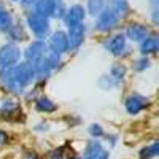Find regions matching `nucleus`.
Masks as SVG:
<instances>
[{
  "mask_svg": "<svg viewBox=\"0 0 159 159\" xmlns=\"http://www.w3.org/2000/svg\"><path fill=\"white\" fill-rule=\"evenodd\" d=\"M22 159H42V157H40L37 153H34V151H27V153L24 154Z\"/></svg>",
  "mask_w": 159,
  "mask_h": 159,
  "instance_id": "33",
  "label": "nucleus"
},
{
  "mask_svg": "<svg viewBox=\"0 0 159 159\" xmlns=\"http://www.w3.org/2000/svg\"><path fill=\"white\" fill-rule=\"evenodd\" d=\"M148 35H150L148 25L142 24V22H129L126 27V32H124L126 40H130V42H135V43L143 42Z\"/></svg>",
  "mask_w": 159,
  "mask_h": 159,
  "instance_id": "10",
  "label": "nucleus"
},
{
  "mask_svg": "<svg viewBox=\"0 0 159 159\" xmlns=\"http://www.w3.org/2000/svg\"><path fill=\"white\" fill-rule=\"evenodd\" d=\"M25 25L29 27V30L35 37V40L45 42V38L49 37V19L45 16H40L37 13L30 11L25 16Z\"/></svg>",
  "mask_w": 159,
  "mask_h": 159,
  "instance_id": "2",
  "label": "nucleus"
},
{
  "mask_svg": "<svg viewBox=\"0 0 159 159\" xmlns=\"http://www.w3.org/2000/svg\"><path fill=\"white\" fill-rule=\"evenodd\" d=\"M22 57V51L16 43H5L0 46V72L8 70L19 64Z\"/></svg>",
  "mask_w": 159,
  "mask_h": 159,
  "instance_id": "3",
  "label": "nucleus"
},
{
  "mask_svg": "<svg viewBox=\"0 0 159 159\" xmlns=\"http://www.w3.org/2000/svg\"><path fill=\"white\" fill-rule=\"evenodd\" d=\"M11 2H21V0H11Z\"/></svg>",
  "mask_w": 159,
  "mask_h": 159,
  "instance_id": "37",
  "label": "nucleus"
},
{
  "mask_svg": "<svg viewBox=\"0 0 159 159\" xmlns=\"http://www.w3.org/2000/svg\"><path fill=\"white\" fill-rule=\"evenodd\" d=\"M35 72L27 62H19L8 70L0 72V80L11 94H24L25 88L35 80Z\"/></svg>",
  "mask_w": 159,
  "mask_h": 159,
  "instance_id": "1",
  "label": "nucleus"
},
{
  "mask_svg": "<svg viewBox=\"0 0 159 159\" xmlns=\"http://www.w3.org/2000/svg\"><path fill=\"white\" fill-rule=\"evenodd\" d=\"M48 51V46L45 42H40V40H34L32 43L27 45V48L24 49L22 56H24V62H27L29 65H34L38 59H42Z\"/></svg>",
  "mask_w": 159,
  "mask_h": 159,
  "instance_id": "7",
  "label": "nucleus"
},
{
  "mask_svg": "<svg viewBox=\"0 0 159 159\" xmlns=\"http://www.w3.org/2000/svg\"><path fill=\"white\" fill-rule=\"evenodd\" d=\"M127 75V67L124 64H113L111 69H110V76L115 80L116 83H121L123 80Z\"/></svg>",
  "mask_w": 159,
  "mask_h": 159,
  "instance_id": "20",
  "label": "nucleus"
},
{
  "mask_svg": "<svg viewBox=\"0 0 159 159\" xmlns=\"http://www.w3.org/2000/svg\"><path fill=\"white\" fill-rule=\"evenodd\" d=\"M67 40H69V51H76L83 45L84 37H86V25L84 22L67 27Z\"/></svg>",
  "mask_w": 159,
  "mask_h": 159,
  "instance_id": "9",
  "label": "nucleus"
},
{
  "mask_svg": "<svg viewBox=\"0 0 159 159\" xmlns=\"http://www.w3.org/2000/svg\"><path fill=\"white\" fill-rule=\"evenodd\" d=\"M56 5H57V2H54V0H37V3H35L32 11L49 19L52 16V13H54Z\"/></svg>",
  "mask_w": 159,
  "mask_h": 159,
  "instance_id": "15",
  "label": "nucleus"
},
{
  "mask_svg": "<svg viewBox=\"0 0 159 159\" xmlns=\"http://www.w3.org/2000/svg\"><path fill=\"white\" fill-rule=\"evenodd\" d=\"M13 25V16L11 13L5 8L3 11H0V32H8V29Z\"/></svg>",
  "mask_w": 159,
  "mask_h": 159,
  "instance_id": "22",
  "label": "nucleus"
},
{
  "mask_svg": "<svg viewBox=\"0 0 159 159\" xmlns=\"http://www.w3.org/2000/svg\"><path fill=\"white\" fill-rule=\"evenodd\" d=\"M7 142H8V134H7L5 130L0 129V147H2V145H5Z\"/></svg>",
  "mask_w": 159,
  "mask_h": 159,
  "instance_id": "32",
  "label": "nucleus"
},
{
  "mask_svg": "<svg viewBox=\"0 0 159 159\" xmlns=\"http://www.w3.org/2000/svg\"><path fill=\"white\" fill-rule=\"evenodd\" d=\"M159 154V145L157 142H151L150 145H147V147H143L140 151H139V159H153Z\"/></svg>",
  "mask_w": 159,
  "mask_h": 159,
  "instance_id": "18",
  "label": "nucleus"
},
{
  "mask_svg": "<svg viewBox=\"0 0 159 159\" xmlns=\"http://www.w3.org/2000/svg\"><path fill=\"white\" fill-rule=\"evenodd\" d=\"M88 132H89V135H91L92 139H96V140H99L100 137L105 135V130H103V127H102L99 123H92V124H89Z\"/></svg>",
  "mask_w": 159,
  "mask_h": 159,
  "instance_id": "25",
  "label": "nucleus"
},
{
  "mask_svg": "<svg viewBox=\"0 0 159 159\" xmlns=\"http://www.w3.org/2000/svg\"><path fill=\"white\" fill-rule=\"evenodd\" d=\"M105 8V0H88V3H86V13H89L91 16H99L102 10Z\"/></svg>",
  "mask_w": 159,
  "mask_h": 159,
  "instance_id": "21",
  "label": "nucleus"
},
{
  "mask_svg": "<svg viewBox=\"0 0 159 159\" xmlns=\"http://www.w3.org/2000/svg\"><path fill=\"white\" fill-rule=\"evenodd\" d=\"M0 115L3 118H7L8 121H19V115H21L19 102L13 100V99L3 100V103L0 105Z\"/></svg>",
  "mask_w": 159,
  "mask_h": 159,
  "instance_id": "13",
  "label": "nucleus"
},
{
  "mask_svg": "<svg viewBox=\"0 0 159 159\" xmlns=\"http://www.w3.org/2000/svg\"><path fill=\"white\" fill-rule=\"evenodd\" d=\"M48 159H65V147L54 148L48 153Z\"/></svg>",
  "mask_w": 159,
  "mask_h": 159,
  "instance_id": "27",
  "label": "nucleus"
},
{
  "mask_svg": "<svg viewBox=\"0 0 159 159\" xmlns=\"http://www.w3.org/2000/svg\"><path fill=\"white\" fill-rule=\"evenodd\" d=\"M103 137L107 139V143H110V147H115L118 142V135H115V134H105Z\"/></svg>",
  "mask_w": 159,
  "mask_h": 159,
  "instance_id": "31",
  "label": "nucleus"
},
{
  "mask_svg": "<svg viewBox=\"0 0 159 159\" xmlns=\"http://www.w3.org/2000/svg\"><path fill=\"white\" fill-rule=\"evenodd\" d=\"M46 61L49 62V65H51V69L52 70H56L59 65H61V62H62V56H59V54H56V52H52V51H46Z\"/></svg>",
  "mask_w": 159,
  "mask_h": 159,
  "instance_id": "26",
  "label": "nucleus"
},
{
  "mask_svg": "<svg viewBox=\"0 0 159 159\" xmlns=\"http://www.w3.org/2000/svg\"><path fill=\"white\" fill-rule=\"evenodd\" d=\"M108 8L115 13L119 19L126 18L129 15V11H130V7H129L127 0H110V7Z\"/></svg>",
  "mask_w": 159,
  "mask_h": 159,
  "instance_id": "17",
  "label": "nucleus"
},
{
  "mask_svg": "<svg viewBox=\"0 0 159 159\" xmlns=\"http://www.w3.org/2000/svg\"><path fill=\"white\" fill-rule=\"evenodd\" d=\"M150 67H151V61L147 56H140L139 59H134V62H132V70L134 72H145Z\"/></svg>",
  "mask_w": 159,
  "mask_h": 159,
  "instance_id": "23",
  "label": "nucleus"
},
{
  "mask_svg": "<svg viewBox=\"0 0 159 159\" xmlns=\"http://www.w3.org/2000/svg\"><path fill=\"white\" fill-rule=\"evenodd\" d=\"M48 49L56 52V54L62 56L69 51V40H67V34L64 30H56L52 32L49 37H48V43H46Z\"/></svg>",
  "mask_w": 159,
  "mask_h": 159,
  "instance_id": "5",
  "label": "nucleus"
},
{
  "mask_svg": "<svg viewBox=\"0 0 159 159\" xmlns=\"http://www.w3.org/2000/svg\"><path fill=\"white\" fill-rule=\"evenodd\" d=\"M35 3H37V0H21V7H22L25 11H29V13L34 10Z\"/></svg>",
  "mask_w": 159,
  "mask_h": 159,
  "instance_id": "29",
  "label": "nucleus"
},
{
  "mask_svg": "<svg viewBox=\"0 0 159 159\" xmlns=\"http://www.w3.org/2000/svg\"><path fill=\"white\" fill-rule=\"evenodd\" d=\"M54 2H57V3H61V2H64V0H54Z\"/></svg>",
  "mask_w": 159,
  "mask_h": 159,
  "instance_id": "36",
  "label": "nucleus"
},
{
  "mask_svg": "<svg viewBox=\"0 0 159 159\" xmlns=\"http://www.w3.org/2000/svg\"><path fill=\"white\" fill-rule=\"evenodd\" d=\"M65 159H83L81 156H69V157H65Z\"/></svg>",
  "mask_w": 159,
  "mask_h": 159,
  "instance_id": "34",
  "label": "nucleus"
},
{
  "mask_svg": "<svg viewBox=\"0 0 159 159\" xmlns=\"http://www.w3.org/2000/svg\"><path fill=\"white\" fill-rule=\"evenodd\" d=\"M48 129H49V123H46V121L38 123V124H35V127H34V130H37V132H43V130H48Z\"/></svg>",
  "mask_w": 159,
  "mask_h": 159,
  "instance_id": "30",
  "label": "nucleus"
},
{
  "mask_svg": "<svg viewBox=\"0 0 159 159\" xmlns=\"http://www.w3.org/2000/svg\"><path fill=\"white\" fill-rule=\"evenodd\" d=\"M65 11H67V8H65L64 2H61V3H57V5H56L54 13H52V16H51V18H56V19H64V16H65Z\"/></svg>",
  "mask_w": 159,
  "mask_h": 159,
  "instance_id": "28",
  "label": "nucleus"
},
{
  "mask_svg": "<svg viewBox=\"0 0 159 159\" xmlns=\"http://www.w3.org/2000/svg\"><path fill=\"white\" fill-rule=\"evenodd\" d=\"M84 18H86V10L83 5L80 3H75L72 7L67 8L65 11V16H64V22L67 27H72V25H76V24H81L84 22Z\"/></svg>",
  "mask_w": 159,
  "mask_h": 159,
  "instance_id": "12",
  "label": "nucleus"
},
{
  "mask_svg": "<svg viewBox=\"0 0 159 159\" xmlns=\"http://www.w3.org/2000/svg\"><path fill=\"white\" fill-rule=\"evenodd\" d=\"M3 10H5V5H3L2 0H0V11H3Z\"/></svg>",
  "mask_w": 159,
  "mask_h": 159,
  "instance_id": "35",
  "label": "nucleus"
},
{
  "mask_svg": "<svg viewBox=\"0 0 159 159\" xmlns=\"http://www.w3.org/2000/svg\"><path fill=\"white\" fill-rule=\"evenodd\" d=\"M159 49V38L156 34H150L147 38L140 42V54L142 56H150V54H156Z\"/></svg>",
  "mask_w": 159,
  "mask_h": 159,
  "instance_id": "14",
  "label": "nucleus"
},
{
  "mask_svg": "<svg viewBox=\"0 0 159 159\" xmlns=\"http://www.w3.org/2000/svg\"><path fill=\"white\" fill-rule=\"evenodd\" d=\"M118 84H119V83H116L110 75H102V76L99 78V86H100L103 91H111V89L116 88Z\"/></svg>",
  "mask_w": 159,
  "mask_h": 159,
  "instance_id": "24",
  "label": "nucleus"
},
{
  "mask_svg": "<svg viewBox=\"0 0 159 159\" xmlns=\"http://www.w3.org/2000/svg\"><path fill=\"white\" fill-rule=\"evenodd\" d=\"M7 35L10 37L11 43H16V42H22V40L25 38V30L22 29V25H19V24H15V22H13V25L8 29Z\"/></svg>",
  "mask_w": 159,
  "mask_h": 159,
  "instance_id": "19",
  "label": "nucleus"
},
{
  "mask_svg": "<svg viewBox=\"0 0 159 159\" xmlns=\"http://www.w3.org/2000/svg\"><path fill=\"white\" fill-rule=\"evenodd\" d=\"M147 107H148V99L145 96L137 94V92L127 96L126 100H124V108H126L127 115H130V116H135V115L142 113Z\"/></svg>",
  "mask_w": 159,
  "mask_h": 159,
  "instance_id": "11",
  "label": "nucleus"
},
{
  "mask_svg": "<svg viewBox=\"0 0 159 159\" xmlns=\"http://www.w3.org/2000/svg\"><path fill=\"white\" fill-rule=\"evenodd\" d=\"M103 48L107 49V52H110L111 56H121L127 48V40L124 37V34L118 32L115 35H110L107 40L103 42Z\"/></svg>",
  "mask_w": 159,
  "mask_h": 159,
  "instance_id": "8",
  "label": "nucleus"
},
{
  "mask_svg": "<svg viewBox=\"0 0 159 159\" xmlns=\"http://www.w3.org/2000/svg\"><path fill=\"white\" fill-rule=\"evenodd\" d=\"M118 24H119V18L115 15V13H113L108 7H105V8L102 10L100 15L96 16L94 27H96L99 32H110L111 29L116 27Z\"/></svg>",
  "mask_w": 159,
  "mask_h": 159,
  "instance_id": "4",
  "label": "nucleus"
},
{
  "mask_svg": "<svg viewBox=\"0 0 159 159\" xmlns=\"http://www.w3.org/2000/svg\"><path fill=\"white\" fill-rule=\"evenodd\" d=\"M83 159H110V151L103 148L100 140H88L83 150Z\"/></svg>",
  "mask_w": 159,
  "mask_h": 159,
  "instance_id": "6",
  "label": "nucleus"
},
{
  "mask_svg": "<svg viewBox=\"0 0 159 159\" xmlns=\"http://www.w3.org/2000/svg\"><path fill=\"white\" fill-rule=\"evenodd\" d=\"M34 107H35V110H37L38 113H45V115L54 113V111L57 110V105L52 102L49 97H46V96L37 97V99H35V103H34Z\"/></svg>",
  "mask_w": 159,
  "mask_h": 159,
  "instance_id": "16",
  "label": "nucleus"
}]
</instances>
